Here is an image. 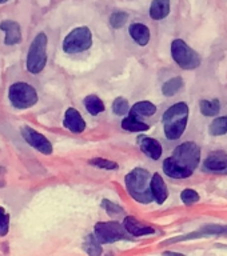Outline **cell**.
Here are the masks:
<instances>
[{"instance_id": "f546056e", "label": "cell", "mask_w": 227, "mask_h": 256, "mask_svg": "<svg viewBox=\"0 0 227 256\" xmlns=\"http://www.w3.org/2000/svg\"><path fill=\"white\" fill-rule=\"evenodd\" d=\"M90 164L92 166H96L98 168H104V170H115L118 168V164L115 162H111V160L102 159V158H96V159L90 160Z\"/></svg>"}, {"instance_id": "6da1fadb", "label": "cell", "mask_w": 227, "mask_h": 256, "mask_svg": "<svg viewBox=\"0 0 227 256\" xmlns=\"http://www.w3.org/2000/svg\"><path fill=\"white\" fill-rule=\"evenodd\" d=\"M200 160V148L194 142L179 144L172 155L163 162L164 174L174 179H186L192 175Z\"/></svg>"}, {"instance_id": "ac0fdd59", "label": "cell", "mask_w": 227, "mask_h": 256, "mask_svg": "<svg viewBox=\"0 0 227 256\" xmlns=\"http://www.w3.org/2000/svg\"><path fill=\"white\" fill-rule=\"evenodd\" d=\"M170 14V0H152L150 6V16L154 20H162Z\"/></svg>"}, {"instance_id": "9a60e30c", "label": "cell", "mask_w": 227, "mask_h": 256, "mask_svg": "<svg viewBox=\"0 0 227 256\" xmlns=\"http://www.w3.org/2000/svg\"><path fill=\"white\" fill-rule=\"evenodd\" d=\"M124 228H126V231L132 236H144V235H151L155 232V230L150 226H146V224L140 223L135 218H132V216H127L126 219H124L123 223Z\"/></svg>"}, {"instance_id": "ffe728a7", "label": "cell", "mask_w": 227, "mask_h": 256, "mask_svg": "<svg viewBox=\"0 0 227 256\" xmlns=\"http://www.w3.org/2000/svg\"><path fill=\"white\" fill-rule=\"evenodd\" d=\"M122 128L130 132H143L147 131L148 126L146 123H143V122H140L139 118L128 114L127 118H124L122 120Z\"/></svg>"}, {"instance_id": "d6a6232c", "label": "cell", "mask_w": 227, "mask_h": 256, "mask_svg": "<svg viewBox=\"0 0 227 256\" xmlns=\"http://www.w3.org/2000/svg\"><path fill=\"white\" fill-rule=\"evenodd\" d=\"M2 172H3V171H0V174H2Z\"/></svg>"}, {"instance_id": "3957f363", "label": "cell", "mask_w": 227, "mask_h": 256, "mask_svg": "<svg viewBox=\"0 0 227 256\" xmlns=\"http://www.w3.org/2000/svg\"><path fill=\"white\" fill-rule=\"evenodd\" d=\"M188 119V107L186 103H175L164 112L162 118L164 135L168 140H178L183 135Z\"/></svg>"}, {"instance_id": "5bb4252c", "label": "cell", "mask_w": 227, "mask_h": 256, "mask_svg": "<svg viewBox=\"0 0 227 256\" xmlns=\"http://www.w3.org/2000/svg\"><path fill=\"white\" fill-rule=\"evenodd\" d=\"M226 236L227 235V226H220V224H208L202 227L198 232L188 234L187 236H182L178 239L170 240V242H178V240H187L192 238H199V236Z\"/></svg>"}, {"instance_id": "2e32d148", "label": "cell", "mask_w": 227, "mask_h": 256, "mask_svg": "<svg viewBox=\"0 0 227 256\" xmlns=\"http://www.w3.org/2000/svg\"><path fill=\"white\" fill-rule=\"evenodd\" d=\"M151 191L154 195V200L158 204H162L166 202L168 196L167 186L164 183V180L162 179V176L159 174H154L151 179Z\"/></svg>"}, {"instance_id": "8992f818", "label": "cell", "mask_w": 227, "mask_h": 256, "mask_svg": "<svg viewBox=\"0 0 227 256\" xmlns=\"http://www.w3.org/2000/svg\"><path fill=\"white\" fill-rule=\"evenodd\" d=\"M171 56L183 70H195L199 67L200 56L182 39H175L171 43Z\"/></svg>"}, {"instance_id": "83f0119b", "label": "cell", "mask_w": 227, "mask_h": 256, "mask_svg": "<svg viewBox=\"0 0 227 256\" xmlns=\"http://www.w3.org/2000/svg\"><path fill=\"white\" fill-rule=\"evenodd\" d=\"M180 199L183 202L186 206H192V204H195L196 202H199V195L196 194V191L194 190H183L182 194H180Z\"/></svg>"}, {"instance_id": "f1b7e54d", "label": "cell", "mask_w": 227, "mask_h": 256, "mask_svg": "<svg viewBox=\"0 0 227 256\" xmlns=\"http://www.w3.org/2000/svg\"><path fill=\"white\" fill-rule=\"evenodd\" d=\"M10 231V214L0 207V236H6Z\"/></svg>"}, {"instance_id": "4dcf8cb0", "label": "cell", "mask_w": 227, "mask_h": 256, "mask_svg": "<svg viewBox=\"0 0 227 256\" xmlns=\"http://www.w3.org/2000/svg\"><path fill=\"white\" fill-rule=\"evenodd\" d=\"M103 207L106 208V211L110 214V215H123L124 210L119 206H116L115 203H112L110 200H103Z\"/></svg>"}, {"instance_id": "e0dca14e", "label": "cell", "mask_w": 227, "mask_h": 256, "mask_svg": "<svg viewBox=\"0 0 227 256\" xmlns=\"http://www.w3.org/2000/svg\"><path fill=\"white\" fill-rule=\"evenodd\" d=\"M128 31H130V35H131L132 39L135 40V43L142 46V47L150 42V30L144 24L132 23Z\"/></svg>"}, {"instance_id": "ba28073f", "label": "cell", "mask_w": 227, "mask_h": 256, "mask_svg": "<svg viewBox=\"0 0 227 256\" xmlns=\"http://www.w3.org/2000/svg\"><path fill=\"white\" fill-rule=\"evenodd\" d=\"M128 232L122 224L116 222H99L94 228V235L100 244L115 243L119 240H127Z\"/></svg>"}, {"instance_id": "1f68e13d", "label": "cell", "mask_w": 227, "mask_h": 256, "mask_svg": "<svg viewBox=\"0 0 227 256\" xmlns=\"http://www.w3.org/2000/svg\"><path fill=\"white\" fill-rule=\"evenodd\" d=\"M6 2H8V0H0V4H3V3H6Z\"/></svg>"}, {"instance_id": "4fadbf2b", "label": "cell", "mask_w": 227, "mask_h": 256, "mask_svg": "<svg viewBox=\"0 0 227 256\" xmlns=\"http://www.w3.org/2000/svg\"><path fill=\"white\" fill-rule=\"evenodd\" d=\"M203 170L212 172L227 171V152L215 151L210 154L204 160Z\"/></svg>"}, {"instance_id": "9c48e42d", "label": "cell", "mask_w": 227, "mask_h": 256, "mask_svg": "<svg viewBox=\"0 0 227 256\" xmlns=\"http://www.w3.org/2000/svg\"><path fill=\"white\" fill-rule=\"evenodd\" d=\"M20 132H22L23 139L26 140L31 147H34L39 152L44 154V155H50V154H52V144L50 143V140H48L46 136L39 134L38 131H35L34 128L27 127V126L22 128V131Z\"/></svg>"}, {"instance_id": "603a6c76", "label": "cell", "mask_w": 227, "mask_h": 256, "mask_svg": "<svg viewBox=\"0 0 227 256\" xmlns=\"http://www.w3.org/2000/svg\"><path fill=\"white\" fill-rule=\"evenodd\" d=\"M182 87H183V79L178 76V78H172L168 82H166L162 87V92H163L164 96L170 98V96L178 94L182 90Z\"/></svg>"}, {"instance_id": "8fae6325", "label": "cell", "mask_w": 227, "mask_h": 256, "mask_svg": "<svg viewBox=\"0 0 227 256\" xmlns=\"http://www.w3.org/2000/svg\"><path fill=\"white\" fill-rule=\"evenodd\" d=\"M0 30L6 32L4 44L7 46H15L22 43V28L14 20H4L0 23Z\"/></svg>"}, {"instance_id": "52a82bcc", "label": "cell", "mask_w": 227, "mask_h": 256, "mask_svg": "<svg viewBox=\"0 0 227 256\" xmlns=\"http://www.w3.org/2000/svg\"><path fill=\"white\" fill-rule=\"evenodd\" d=\"M92 46V35L88 27L72 30L63 40V51L66 54H79L87 51Z\"/></svg>"}, {"instance_id": "484cf974", "label": "cell", "mask_w": 227, "mask_h": 256, "mask_svg": "<svg viewBox=\"0 0 227 256\" xmlns=\"http://www.w3.org/2000/svg\"><path fill=\"white\" fill-rule=\"evenodd\" d=\"M112 111L114 114L118 116L126 115L128 111H130V106H128V102L124 98H116L112 103Z\"/></svg>"}, {"instance_id": "7c38bea8", "label": "cell", "mask_w": 227, "mask_h": 256, "mask_svg": "<svg viewBox=\"0 0 227 256\" xmlns=\"http://www.w3.org/2000/svg\"><path fill=\"white\" fill-rule=\"evenodd\" d=\"M138 143H139L140 150L143 151L144 155H147L152 160L160 159L162 152H163V147H162V144L158 140L148 138V136H140Z\"/></svg>"}, {"instance_id": "d6986e66", "label": "cell", "mask_w": 227, "mask_h": 256, "mask_svg": "<svg viewBox=\"0 0 227 256\" xmlns=\"http://www.w3.org/2000/svg\"><path fill=\"white\" fill-rule=\"evenodd\" d=\"M156 112V107L151 102H138L131 107V110L128 111L130 115H134L136 118H143V116H152Z\"/></svg>"}, {"instance_id": "44dd1931", "label": "cell", "mask_w": 227, "mask_h": 256, "mask_svg": "<svg viewBox=\"0 0 227 256\" xmlns=\"http://www.w3.org/2000/svg\"><path fill=\"white\" fill-rule=\"evenodd\" d=\"M84 103V107L87 110L91 115H99L102 112L104 111V103L102 102L100 98H98L96 95H88L86 99L83 100Z\"/></svg>"}, {"instance_id": "7a4b0ae2", "label": "cell", "mask_w": 227, "mask_h": 256, "mask_svg": "<svg viewBox=\"0 0 227 256\" xmlns=\"http://www.w3.org/2000/svg\"><path fill=\"white\" fill-rule=\"evenodd\" d=\"M151 179L150 172L144 168H135L126 175V188L127 192L142 204L151 203L154 195L151 191Z\"/></svg>"}, {"instance_id": "30bf717a", "label": "cell", "mask_w": 227, "mask_h": 256, "mask_svg": "<svg viewBox=\"0 0 227 256\" xmlns=\"http://www.w3.org/2000/svg\"><path fill=\"white\" fill-rule=\"evenodd\" d=\"M63 126L68 131L74 132V134H82L86 130V122L80 115V112L75 108H68L66 111Z\"/></svg>"}, {"instance_id": "277c9868", "label": "cell", "mask_w": 227, "mask_h": 256, "mask_svg": "<svg viewBox=\"0 0 227 256\" xmlns=\"http://www.w3.org/2000/svg\"><path fill=\"white\" fill-rule=\"evenodd\" d=\"M47 35L39 32L32 40L27 55V70L31 74H39L44 70L47 63Z\"/></svg>"}, {"instance_id": "d4e9b609", "label": "cell", "mask_w": 227, "mask_h": 256, "mask_svg": "<svg viewBox=\"0 0 227 256\" xmlns=\"http://www.w3.org/2000/svg\"><path fill=\"white\" fill-rule=\"evenodd\" d=\"M84 250L87 251L90 255H100L102 254V248H100V243L96 240L95 235H90L84 243Z\"/></svg>"}, {"instance_id": "cb8c5ba5", "label": "cell", "mask_w": 227, "mask_h": 256, "mask_svg": "<svg viewBox=\"0 0 227 256\" xmlns=\"http://www.w3.org/2000/svg\"><path fill=\"white\" fill-rule=\"evenodd\" d=\"M210 135L212 136H220L226 135L227 134V116H220V118H215L212 120V123L210 124L208 128Z\"/></svg>"}, {"instance_id": "5b68a950", "label": "cell", "mask_w": 227, "mask_h": 256, "mask_svg": "<svg viewBox=\"0 0 227 256\" xmlns=\"http://www.w3.org/2000/svg\"><path fill=\"white\" fill-rule=\"evenodd\" d=\"M8 99L15 108L26 110L38 103V92L30 84L18 82L8 90Z\"/></svg>"}, {"instance_id": "4316f807", "label": "cell", "mask_w": 227, "mask_h": 256, "mask_svg": "<svg viewBox=\"0 0 227 256\" xmlns=\"http://www.w3.org/2000/svg\"><path fill=\"white\" fill-rule=\"evenodd\" d=\"M128 14H126V12L123 11H116L114 12L111 15V18H110V24H111L114 28H120L126 24Z\"/></svg>"}, {"instance_id": "7402d4cb", "label": "cell", "mask_w": 227, "mask_h": 256, "mask_svg": "<svg viewBox=\"0 0 227 256\" xmlns=\"http://www.w3.org/2000/svg\"><path fill=\"white\" fill-rule=\"evenodd\" d=\"M200 114L204 116H216L220 111V103L218 99L200 100Z\"/></svg>"}]
</instances>
